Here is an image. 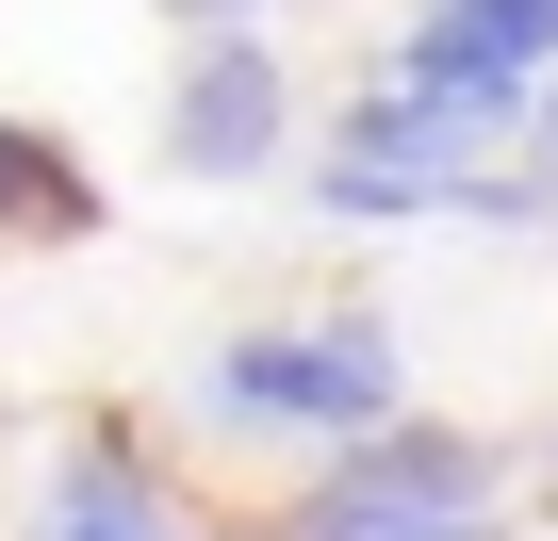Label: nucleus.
I'll use <instances>...</instances> for the list:
<instances>
[{"instance_id": "obj_1", "label": "nucleus", "mask_w": 558, "mask_h": 541, "mask_svg": "<svg viewBox=\"0 0 558 541\" xmlns=\"http://www.w3.org/2000/svg\"><path fill=\"white\" fill-rule=\"evenodd\" d=\"M197 410L230 427V443H378L395 410H411V361H395V329L362 312V296H329V312H296V329H230L214 361H197Z\"/></svg>"}, {"instance_id": "obj_2", "label": "nucleus", "mask_w": 558, "mask_h": 541, "mask_svg": "<svg viewBox=\"0 0 558 541\" xmlns=\"http://www.w3.org/2000/svg\"><path fill=\"white\" fill-rule=\"evenodd\" d=\"M476 508H493V443H476V427L395 410L378 443H329V459H313V492L279 508L263 541H427V525H476Z\"/></svg>"}, {"instance_id": "obj_3", "label": "nucleus", "mask_w": 558, "mask_h": 541, "mask_svg": "<svg viewBox=\"0 0 558 541\" xmlns=\"http://www.w3.org/2000/svg\"><path fill=\"white\" fill-rule=\"evenodd\" d=\"M279 148H296V66H279V34H197L181 83H165V181H279Z\"/></svg>"}, {"instance_id": "obj_4", "label": "nucleus", "mask_w": 558, "mask_h": 541, "mask_svg": "<svg viewBox=\"0 0 558 541\" xmlns=\"http://www.w3.org/2000/svg\"><path fill=\"white\" fill-rule=\"evenodd\" d=\"M460 181H476V148L444 115H411L395 83L313 148V213H345V230H427V213H460Z\"/></svg>"}, {"instance_id": "obj_5", "label": "nucleus", "mask_w": 558, "mask_h": 541, "mask_svg": "<svg viewBox=\"0 0 558 541\" xmlns=\"http://www.w3.org/2000/svg\"><path fill=\"white\" fill-rule=\"evenodd\" d=\"M17 541H197L165 492H148V459L116 443V427H83L66 459H50V492H34V525Z\"/></svg>"}, {"instance_id": "obj_6", "label": "nucleus", "mask_w": 558, "mask_h": 541, "mask_svg": "<svg viewBox=\"0 0 558 541\" xmlns=\"http://www.w3.org/2000/svg\"><path fill=\"white\" fill-rule=\"evenodd\" d=\"M99 181H83V148L50 132V115H0V246H99Z\"/></svg>"}, {"instance_id": "obj_7", "label": "nucleus", "mask_w": 558, "mask_h": 541, "mask_svg": "<svg viewBox=\"0 0 558 541\" xmlns=\"http://www.w3.org/2000/svg\"><path fill=\"white\" fill-rule=\"evenodd\" d=\"M460 213H476V230H558V83L525 99V148L460 181Z\"/></svg>"}, {"instance_id": "obj_8", "label": "nucleus", "mask_w": 558, "mask_h": 541, "mask_svg": "<svg viewBox=\"0 0 558 541\" xmlns=\"http://www.w3.org/2000/svg\"><path fill=\"white\" fill-rule=\"evenodd\" d=\"M427 17H460L509 83H558V0H427Z\"/></svg>"}, {"instance_id": "obj_9", "label": "nucleus", "mask_w": 558, "mask_h": 541, "mask_svg": "<svg viewBox=\"0 0 558 541\" xmlns=\"http://www.w3.org/2000/svg\"><path fill=\"white\" fill-rule=\"evenodd\" d=\"M181 34H246V17H279V0H165Z\"/></svg>"}, {"instance_id": "obj_10", "label": "nucleus", "mask_w": 558, "mask_h": 541, "mask_svg": "<svg viewBox=\"0 0 558 541\" xmlns=\"http://www.w3.org/2000/svg\"><path fill=\"white\" fill-rule=\"evenodd\" d=\"M427 541H509V508H476V525H427Z\"/></svg>"}]
</instances>
